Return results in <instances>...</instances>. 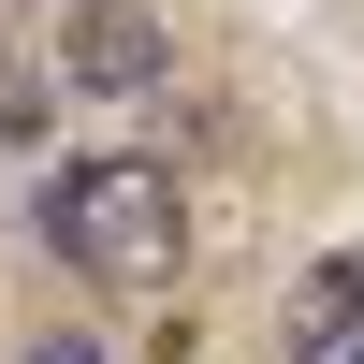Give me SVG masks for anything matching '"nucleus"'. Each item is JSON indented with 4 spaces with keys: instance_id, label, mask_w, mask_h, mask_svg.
<instances>
[{
    "instance_id": "f257e3e1",
    "label": "nucleus",
    "mask_w": 364,
    "mask_h": 364,
    "mask_svg": "<svg viewBox=\"0 0 364 364\" xmlns=\"http://www.w3.org/2000/svg\"><path fill=\"white\" fill-rule=\"evenodd\" d=\"M44 248L102 291H175L190 277V204L161 161H58L44 175Z\"/></svg>"
},
{
    "instance_id": "f03ea898",
    "label": "nucleus",
    "mask_w": 364,
    "mask_h": 364,
    "mask_svg": "<svg viewBox=\"0 0 364 364\" xmlns=\"http://www.w3.org/2000/svg\"><path fill=\"white\" fill-rule=\"evenodd\" d=\"M277 364H364V262H306L291 277V306H277Z\"/></svg>"
},
{
    "instance_id": "7ed1b4c3",
    "label": "nucleus",
    "mask_w": 364,
    "mask_h": 364,
    "mask_svg": "<svg viewBox=\"0 0 364 364\" xmlns=\"http://www.w3.org/2000/svg\"><path fill=\"white\" fill-rule=\"evenodd\" d=\"M73 87H161V29L132 0H87L73 15Z\"/></svg>"
},
{
    "instance_id": "20e7f679",
    "label": "nucleus",
    "mask_w": 364,
    "mask_h": 364,
    "mask_svg": "<svg viewBox=\"0 0 364 364\" xmlns=\"http://www.w3.org/2000/svg\"><path fill=\"white\" fill-rule=\"evenodd\" d=\"M0 132H44V73H0Z\"/></svg>"
},
{
    "instance_id": "39448f33",
    "label": "nucleus",
    "mask_w": 364,
    "mask_h": 364,
    "mask_svg": "<svg viewBox=\"0 0 364 364\" xmlns=\"http://www.w3.org/2000/svg\"><path fill=\"white\" fill-rule=\"evenodd\" d=\"M29 364H102V336H29Z\"/></svg>"
}]
</instances>
